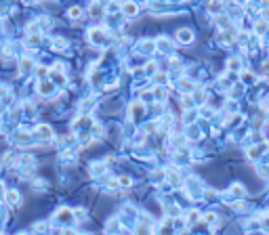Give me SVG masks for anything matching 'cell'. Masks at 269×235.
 <instances>
[{
	"label": "cell",
	"mask_w": 269,
	"mask_h": 235,
	"mask_svg": "<svg viewBox=\"0 0 269 235\" xmlns=\"http://www.w3.org/2000/svg\"><path fill=\"white\" fill-rule=\"evenodd\" d=\"M36 132H38L40 139H48V137H50V128H48V126H40Z\"/></svg>",
	"instance_id": "cell-1"
},
{
	"label": "cell",
	"mask_w": 269,
	"mask_h": 235,
	"mask_svg": "<svg viewBox=\"0 0 269 235\" xmlns=\"http://www.w3.org/2000/svg\"><path fill=\"white\" fill-rule=\"evenodd\" d=\"M6 199H11V204H17L19 202V193L17 191H8L6 193Z\"/></svg>",
	"instance_id": "cell-2"
},
{
	"label": "cell",
	"mask_w": 269,
	"mask_h": 235,
	"mask_svg": "<svg viewBox=\"0 0 269 235\" xmlns=\"http://www.w3.org/2000/svg\"><path fill=\"white\" fill-rule=\"evenodd\" d=\"M181 40H185V42H189L191 40V36H189V32H181V36H179Z\"/></svg>",
	"instance_id": "cell-3"
}]
</instances>
